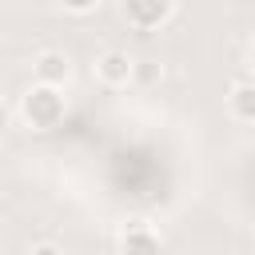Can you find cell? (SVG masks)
I'll list each match as a JSON object with an SVG mask.
<instances>
[{
    "mask_svg": "<svg viewBox=\"0 0 255 255\" xmlns=\"http://www.w3.org/2000/svg\"><path fill=\"white\" fill-rule=\"evenodd\" d=\"M64 112H68V100H64V88H52V84H32L20 100V116L32 131H52L64 124Z\"/></svg>",
    "mask_w": 255,
    "mask_h": 255,
    "instance_id": "obj_1",
    "label": "cell"
},
{
    "mask_svg": "<svg viewBox=\"0 0 255 255\" xmlns=\"http://www.w3.org/2000/svg\"><path fill=\"white\" fill-rule=\"evenodd\" d=\"M32 72H36V84L64 88V84L72 80V60H68L64 52H40L36 64H32Z\"/></svg>",
    "mask_w": 255,
    "mask_h": 255,
    "instance_id": "obj_5",
    "label": "cell"
},
{
    "mask_svg": "<svg viewBox=\"0 0 255 255\" xmlns=\"http://www.w3.org/2000/svg\"><path fill=\"white\" fill-rule=\"evenodd\" d=\"M227 108L239 124H255V80H239L227 92Z\"/></svg>",
    "mask_w": 255,
    "mask_h": 255,
    "instance_id": "obj_6",
    "label": "cell"
},
{
    "mask_svg": "<svg viewBox=\"0 0 255 255\" xmlns=\"http://www.w3.org/2000/svg\"><path fill=\"white\" fill-rule=\"evenodd\" d=\"M251 68H255V40H251Z\"/></svg>",
    "mask_w": 255,
    "mask_h": 255,
    "instance_id": "obj_9",
    "label": "cell"
},
{
    "mask_svg": "<svg viewBox=\"0 0 255 255\" xmlns=\"http://www.w3.org/2000/svg\"><path fill=\"white\" fill-rule=\"evenodd\" d=\"M120 255H163V243L147 223L135 219L120 231Z\"/></svg>",
    "mask_w": 255,
    "mask_h": 255,
    "instance_id": "obj_4",
    "label": "cell"
},
{
    "mask_svg": "<svg viewBox=\"0 0 255 255\" xmlns=\"http://www.w3.org/2000/svg\"><path fill=\"white\" fill-rule=\"evenodd\" d=\"M120 12H124V20H128L131 28L151 32V28H159V24L171 20L175 0H120Z\"/></svg>",
    "mask_w": 255,
    "mask_h": 255,
    "instance_id": "obj_2",
    "label": "cell"
},
{
    "mask_svg": "<svg viewBox=\"0 0 255 255\" xmlns=\"http://www.w3.org/2000/svg\"><path fill=\"white\" fill-rule=\"evenodd\" d=\"M28 255H64V251H60L56 243H36V247H32Z\"/></svg>",
    "mask_w": 255,
    "mask_h": 255,
    "instance_id": "obj_8",
    "label": "cell"
},
{
    "mask_svg": "<svg viewBox=\"0 0 255 255\" xmlns=\"http://www.w3.org/2000/svg\"><path fill=\"white\" fill-rule=\"evenodd\" d=\"M60 4H64V12H72V16H88V12L100 8V0H60Z\"/></svg>",
    "mask_w": 255,
    "mask_h": 255,
    "instance_id": "obj_7",
    "label": "cell"
},
{
    "mask_svg": "<svg viewBox=\"0 0 255 255\" xmlns=\"http://www.w3.org/2000/svg\"><path fill=\"white\" fill-rule=\"evenodd\" d=\"M96 76L108 84V88H128L131 80H135V60L128 56V52H104L100 60H96Z\"/></svg>",
    "mask_w": 255,
    "mask_h": 255,
    "instance_id": "obj_3",
    "label": "cell"
}]
</instances>
